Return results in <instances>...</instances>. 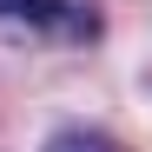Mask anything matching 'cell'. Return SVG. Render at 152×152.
<instances>
[{
  "label": "cell",
  "mask_w": 152,
  "mask_h": 152,
  "mask_svg": "<svg viewBox=\"0 0 152 152\" xmlns=\"http://www.w3.org/2000/svg\"><path fill=\"white\" fill-rule=\"evenodd\" d=\"M0 20H20L33 33H66V40H93L99 33L93 0H0Z\"/></svg>",
  "instance_id": "cell-1"
},
{
  "label": "cell",
  "mask_w": 152,
  "mask_h": 152,
  "mask_svg": "<svg viewBox=\"0 0 152 152\" xmlns=\"http://www.w3.org/2000/svg\"><path fill=\"white\" fill-rule=\"evenodd\" d=\"M46 152H126L119 139H106V132H93V126H73V132H60Z\"/></svg>",
  "instance_id": "cell-2"
}]
</instances>
